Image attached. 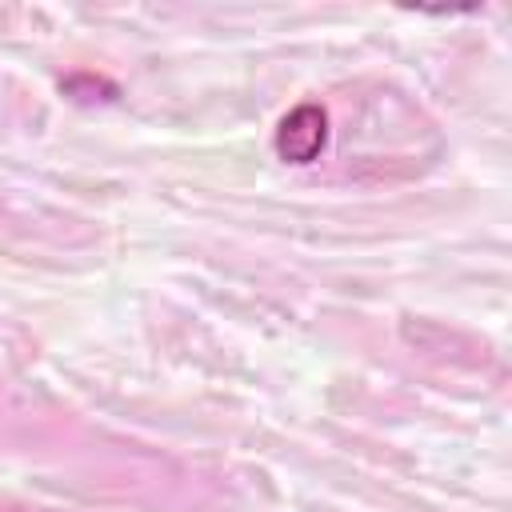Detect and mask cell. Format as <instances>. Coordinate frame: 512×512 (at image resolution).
<instances>
[{
	"mask_svg": "<svg viewBox=\"0 0 512 512\" xmlns=\"http://www.w3.org/2000/svg\"><path fill=\"white\" fill-rule=\"evenodd\" d=\"M60 88H64L72 100H100L96 92H104V100H116V92H120L112 80H104V76H92V72H76V76L60 80Z\"/></svg>",
	"mask_w": 512,
	"mask_h": 512,
	"instance_id": "7a4b0ae2",
	"label": "cell"
},
{
	"mask_svg": "<svg viewBox=\"0 0 512 512\" xmlns=\"http://www.w3.org/2000/svg\"><path fill=\"white\" fill-rule=\"evenodd\" d=\"M328 148V112L324 104H296L276 124V156L284 164H312Z\"/></svg>",
	"mask_w": 512,
	"mask_h": 512,
	"instance_id": "6da1fadb",
	"label": "cell"
}]
</instances>
